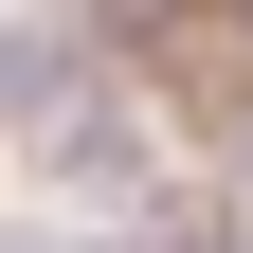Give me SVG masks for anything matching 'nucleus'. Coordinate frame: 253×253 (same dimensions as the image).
<instances>
[{
    "label": "nucleus",
    "mask_w": 253,
    "mask_h": 253,
    "mask_svg": "<svg viewBox=\"0 0 253 253\" xmlns=\"http://www.w3.org/2000/svg\"><path fill=\"white\" fill-rule=\"evenodd\" d=\"M0 109H73V37H54V18L0 37Z\"/></svg>",
    "instance_id": "2"
},
{
    "label": "nucleus",
    "mask_w": 253,
    "mask_h": 253,
    "mask_svg": "<svg viewBox=\"0 0 253 253\" xmlns=\"http://www.w3.org/2000/svg\"><path fill=\"white\" fill-rule=\"evenodd\" d=\"M54 181H73V199H126V181H145V126L126 109H54V145H37Z\"/></svg>",
    "instance_id": "1"
},
{
    "label": "nucleus",
    "mask_w": 253,
    "mask_h": 253,
    "mask_svg": "<svg viewBox=\"0 0 253 253\" xmlns=\"http://www.w3.org/2000/svg\"><path fill=\"white\" fill-rule=\"evenodd\" d=\"M163 253H235V235H217V217H163Z\"/></svg>",
    "instance_id": "3"
}]
</instances>
